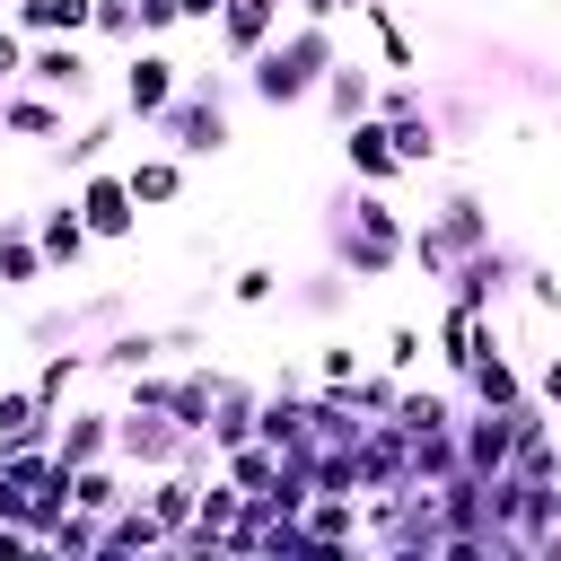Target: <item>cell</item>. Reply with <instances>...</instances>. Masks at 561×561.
I'll use <instances>...</instances> for the list:
<instances>
[{
  "label": "cell",
  "instance_id": "cell-1",
  "mask_svg": "<svg viewBox=\"0 0 561 561\" xmlns=\"http://www.w3.org/2000/svg\"><path fill=\"white\" fill-rule=\"evenodd\" d=\"M333 61H342V53H333V26L298 18L289 35H272V44L245 61V96H263L272 114H280V105H307V96H316V79H324Z\"/></svg>",
  "mask_w": 561,
  "mask_h": 561
},
{
  "label": "cell",
  "instance_id": "cell-2",
  "mask_svg": "<svg viewBox=\"0 0 561 561\" xmlns=\"http://www.w3.org/2000/svg\"><path fill=\"white\" fill-rule=\"evenodd\" d=\"M158 140L175 149V158H219L228 149V79L210 70H184V88L167 96V114H158Z\"/></svg>",
  "mask_w": 561,
  "mask_h": 561
},
{
  "label": "cell",
  "instance_id": "cell-3",
  "mask_svg": "<svg viewBox=\"0 0 561 561\" xmlns=\"http://www.w3.org/2000/svg\"><path fill=\"white\" fill-rule=\"evenodd\" d=\"M342 210H351V228L333 237V263L351 280H386L403 263V219L386 210V193H342Z\"/></svg>",
  "mask_w": 561,
  "mask_h": 561
},
{
  "label": "cell",
  "instance_id": "cell-4",
  "mask_svg": "<svg viewBox=\"0 0 561 561\" xmlns=\"http://www.w3.org/2000/svg\"><path fill=\"white\" fill-rule=\"evenodd\" d=\"M184 421L175 412H140V403H123L114 412V465H140V473H167L175 456H184Z\"/></svg>",
  "mask_w": 561,
  "mask_h": 561
},
{
  "label": "cell",
  "instance_id": "cell-5",
  "mask_svg": "<svg viewBox=\"0 0 561 561\" xmlns=\"http://www.w3.org/2000/svg\"><path fill=\"white\" fill-rule=\"evenodd\" d=\"M26 88H44V96H88V79H96V61H88V44L79 35H44V44H26V70H18Z\"/></svg>",
  "mask_w": 561,
  "mask_h": 561
},
{
  "label": "cell",
  "instance_id": "cell-6",
  "mask_svg": "<svg viewBox=\"0 0 561 561\" xmlns=\"http://www.w3.org/2000/svg\"><path fill=\"white\" fill-rule=\"evenodd\" d=\"M175 88H184V61H167L158 44H131V61H123V114L131 123H158Z\"/></svg>",
  "mask_w": 561,
  "mask_h": 561
},
{
  "label": "cell",
  "instance_id": "cell-7",
  "mask_svg": "<svg viewBox=\"0 0 561 561\" xmlns=\"http://www.w3.org/2000/svg\"><path fill=\"white\" fill-rule=\"evenodd\" d=\"M79 219H88V237H105V245H114V237H131V228H140V202H131V184H123V175H96V167H88V184H79Z\"/></svg>",
  "mask_w": 561,
  "mask_h": 561
},
{
  "label": "cell",
  "instance_id": "cell-8",
  "mask_svg": "<svg viewBox=\"0 0 561 561\" xmlns=\"http://www.w3.org/2000/svg\"><path fill=\"white\" fill-rule=\"evenodd\" d=\"M254 438L280 447V456H307V447H316V412H307V394H298V386L263 394V403H254Z\"/></svg>",
  "mask_w": 561,
  "mask_h": 561
},
{
  "label": "cell",
  "instance_id": "cell-9",
  "mask_svg": "<svg viewBox=\"0 0 561 561\" xmlns=\"http://www.w3.org/2000/svg\"><path fill=\"white\" fill-rule=\"evenodd\" d=\"M53 403L35 394V386H9L0 377V456H18V447H53Z\"/></svg>",
  "mask_w": 561,
  "mask_h": 561
},
{
  "label": "cell",
  "instance_id": "cell-10",
  "mask_svg": "<svg viewBox=\"0 0 561 561\" xmlns=\"http://www.w3.org/2000/svg\"><path fill=\"white\" fill-rule=\"evenodd\" d=\"M210 26H219V53H228V61H254V53L280 35V0H219Z\"/></svg>",
  "mask_w": 561,
  "mask_h": 561
},
{
  "label": "cell",
  "instance_id": "cell-11",
  "mask_svg": "<svg viewBox=\"0 0 561 561\" xmlns=\"http://www.w3.org/2000/svg\"><path fill=\"white\" fill-rule=\"evenodd\" d=\"M61 123H70V96H44V88H26V79L0 88V131H9V140H53Z\"/></svg>",
  "mask_w": 561,
  "mask_h": 561
},
{
  "label": "cell",
  "instance_id": "cell-12",
  "mask_svg": "<svg viewBox=\"0 0 561 561\" xmlns=\"http://www.w3.org/2000/svg\"><path fill=\"white\" fill-rule=\"evenodd\" d=\"M359 517H368V508H359V491H316V500L298 508V526H307V543H316V552H342V543L359 535Z\"/></svg>",
  "mask_w": 561,
  "mask_h": 561
},
{
  "label": "cell",
  "instance_id": "cell-13",
  "mask_svg": "<svg viewBox=\"0 0 561 561\" xmlns=\"http://www.w3.org/2000/svg\"><path fill=\"white\" fill-rule=\"evenodd\" d=\"M114 552H175V535L140 508V491H131L123 508H105V543H96V561H114Z\"/></svg>",
  "mask_w": 561,
  "mask_h": 561
},
{
  "label": "cell",
  "instance_id": "cell-14",
  "mask_svg": "<svg viewBox=\"0 0 561 561\" xmlns=\"http://www.w3.org/2000/svg\"><path fill=\"white\" fill-rule=\"evenodd\" d=\"M342 158H351L368 184H394V175H403V158H394V140H386V123H377V114L342 123Z\"/></svg>",
  "mask_w": 561,
  "mask_h": 561
},
{
  "label": "cell",
  "instance_id": "cell-15",
  "mask_svg": "<svg viewBox=\"0 0 561 561\" xmlns=\"http://www.w3.org/2000/svg\"><path fill=\"white\" fill-rule=\"evenodd\" d=\"M254 403H263V394H254L245 377H219L210 421H202V430H210V447H245V438H254Z\"/></svg>",
  "mask_w": 561,
  "mask_h": 561
},
{
  "label": "cell",
  "instance_id": "cell-16",
  "mask_svg": "<svg viewBox=\"0 0 561 561\" xmlns=\"http://www.w3.org/2000/svg\"><path fill=\"white\" fill-rule=\"evenodd\" d=\"M114 456V412H70L53 421V465H96Z\"/></svg>",
  "mask_w": 561,
  "mask_h": 561
},
{
  "label": "cell",
  "instance_id": "cell-17",
  "mask_svg": "<svg viewBox=\"0 0 561 561\" xmlns=\"http://www.w3.org/2000/svg\"><path fill=\"white\" fill-rule=\"evenodd\" d=\"M316 96H324V114H333V123H359V114L377 105V79H368L359 61H333V70L316 79Z\"/></svg>",
  "mask_w": 561,
  "mask_h": 561
},
{
  "label": "cell",
  "instance_id": "cell-18",
  "mask_svg": "<svg viewBox=\"0 0 561 561\" xmlns=\"http://www.w3.org/2000/svg\"><path fill=\"white\" fill-rule=\"evenodd\" d=\"M53 263H44V245H35V228L26 219H0V289H35Z\"/></svg>",
  "mask_w": 561,
  "mask_h": 561
},
{
  "label": "cell",
  "instance_id": "cell-19",
  "mask_svg": "<svg viewBox=\"0 0 561 561\" xmlns=\"http://www.w3.org/2000/svg\"><path fill=\"white\" fill-rule=\"evenodd\" d=\"M35 245H44V263H79L96 237H88V219H79V202H53L44 219H35Z\"/></svg>",
  "mask_w": 561,
  "mask_h": 561
},
{
  "label": "cell",
  "instance_id": "cell-20",
  "mask_svg": "<svg viewBox=\"0 0 561 561\" xmlns=\"http://www.w3.org/2000/svg\"><path fill=\"white\" fill-rule=\"evenodd\" d=\"M465 386H473V403H500V412H508V403H526V377L508 368V351H500V342H482V359L465 368Z\"/></svg>",
  "mask_w": 561,
  "mask_h": 561
},
{
  "label": "cell",
  "instance_id": "cell-21",
  "mask_svg": "<svg viewBox=\"0 0 561 561\" xmlns=\"http://www.w3.org/2000/svg\"><path fill=\"white\" fill-rule=\"evenodd\" d=\"M430 228L447 237V254H473V245H491V210H482L473 193H447V210H438Z\"/></svg>",
  "mask_w": 561,
  "mask_h": 561
},
{
  "label": "cell",
  "instance_id": "cell-22",
  "mask_svg": "<svg viewBox=\"0 0 561 561\" xmlns=\"http://www.w3.org/2000/svg\"><path fill=\"white\" fill-rule=\"evenodd\" d=\"M377 123H386V140H394V158H403V167H430V158L447 149V140H438V123H430L421 105H412V114H377Z\"/></svg>",
  "mask_w": 561,
  "mask_h": 561
},
{
  "label": "cell",
  "instance_id": "cell-23",
  "mask_svg": "<svg viewBox=\"0 0 561 561\" xmlns=\"http://www.w3.org/2000/svg\"><path fill=\"white\" fill-rule=\"evenodd\" d=\"M219 465H228V482H237L245 500H263V491H272V473H280V447L245 438V447H219Z\"/></svg>",
  "mask_w": 561,
  "mask_h": 561
},
{
  "label": "cell",
  "instance_id": "cell-24",
  "mask_svg": "<svg viewBox=\"0 0 561 561\" xmlns=\"http://www.w3.org/2000/svg\"><path fill=\"white\" fill-rule=\"evenodd\" d=\"M96 0H18V35H88Z\"/></svg>",
  "mask_w": 561,
  "mask_h": 561
},
{
  "label": "cell",
  "instance_id": "cell-25",
  "mask_svg": "<svg viewBox=\"0 0 561 561\" xmlns=\"http://www.w3.org/2000/svg\"><path fill=\"white\" fill-rule=\"evenodd\" d=\"M359 18H368V35H377V53H386V70H412V79H421V53H412V35H403V18H394L386 0H359Z\"/></svg>",
  "mask_w": 561,
  "mask_h": 561
},
{
  "label": "cell",
  "instance_id": "cell-26",
  "mask_svg": "<svg viewBox=\"0 0 561 561\" xmlns=\"http://www.w3.org/2000/svg\"><path fill=\"white\" fill-rule=\"evenodd\" d=\"M167 342H175V333H149V324H140V333H114L105 351H88V368H123V377H131V368H149Z\"/></svg>",
  "mask_w": 561,
  "mask_h": 561
},
{
  "label": "cell",
  "instance_id": "cell-27",
  "mask_svg": "<svg viewBox=\"0 0 561 561\" xmlns=\"http://www.w3.org/2000/svg\"><path fill=\"white\" fill-rule=\"evenodd\" d=\"M131 202H175V184H184V158L167 149V158H131Z\"/></svg>",
  "mask_w": 561,
  "mask_h": 561
},
{
  "label": "cell",
  "instance_id": "cell-28",
  "mask_svg": "<svg viewBox=\"0 0 561 561\" xmlns=\"http://www.w3.org/2000/svg\"><path fill=\"white\" fill-rule=\"evenodd\" d=\"M210 394H219V368H184V377H175V403H167V412H175L184 430H202V421H210Z\"/></svg>",
  "mask_w": 561,
  "mask_h": 561
},
{
  "label": "cell",
  "instance_id": "cell-29",
  "mask_svg": "<svg viewBox=\"0 0 561 561\" xmlns=\"http://www.w3.org/2000/svg\"><path fill=\"white\" fill-rule=\"evenodd\" d=\"M342 394H351V412H359V421H394V394H403V386H394V368H377V377L359 368Z\"/></svg>",
  "mask_w": 561,
  "mask_h": 561
},
{
  "label": "cell",
  "instance_id": "cell-30",
  "mask_svg": "<svg viewBox=\"0 0 561 561\" xmlns=\"http://www.w3.org/2000/svg\"><path fill=\"white\" fill-rule=\"evenodd\" d=\"M96 543H105V517H88V508H61L44 526V552H96Z\"/></svg>",
  "mask_w": 561,
  "mask_h": 561
},
{
  "label": "cell",
  "instance_id": "cell-31",
  "mask_svg": "<svg viewBox=\"0 0 561 561\" xmlns=\"http://www.w3.org/2000/svg\"><path fill=\"white\" fill-rule=\"evenodd\" d=\"M79 368H88V351H53V359H44V368H35V377H26V386H35V394H44V403H53V412H61V394H70V386H79Z\"/></svg>",
  "mask_w": 561,
  "mask_h": 561
},
{
  "label": "cell",
  "instance_id": "cell-32",
  "mask_svg": "<svg viewBox=\"0 0 561 561\" xmlns=\"http://www.w3.org/2000/svg\"><path fill=\"white\" fill-rule=\"evenodd\" d=\"M88 26H96L105 44H123V53L140 44V18H131V0H96V9H88Z\"/></svg>",
  "mask_w": 561,
  "mask_h": 561
},
{
  "label": "cell",
  "instance_id": "cell-33",
  "mask_svg": "<svg viewBox=\"0 0 561 561\" xmlns=\"http://www.w3.org/2000/svg\"><path fill=\"white\" fill-rule=\"evenodd\" d=\"M105 140H114V114H105V123H88V131H79V140L61 149V167H70V175H88V167L105 158Z\"/></svg>",
  "mask_w": 561,
  "mask_h": 561
},
{
  "label": "cell",
  "instance_id": "cell-34",
  "mask_svg": "<svg viewBox=\"0 0 561 561\" xmlns=\"http://www.w3.org/2000/svg\"><path fill=\"white\" fill-rule=\"evenodd\" d=\"M272 289H280V272H272V263H245V272L228 280V298H237V307H263Z\"/></svg>",
  "mask_w": 561,
  "mask_h": 561
},
{
  "label": "cell",
  "instance_id": "cell-35",
  "mask_svg": "<svg viewBox=\"0 0 561 561\" xmlns=\"http://www.w3.org/2000/svg\"><path fill=\"white\" fill-rule=\"evenodd\" d=\"M377 359H386L394 377H403V368H421V324H386V351H377Z\"/></svg>",
  "mask_w": 561,
  "mask_h": 561
},
{
  "label": "cell",
  "instance_id": "cell-36",
  "mask_svg": "<svg viewBox=\"0 0 561 561\" xmlns=\"http://www.w3.org/2000/svg\"><path fill=\"white\" fill-rule=\"evenodd\" d=\"M298 307H307V316H333V307H342V263H333V272H316V280L298 289Z\"/></svg>",
  "mask_w": 561,
  "mask_h": 561
},
{
  "label": "cell",
  "instance_id": "cell-37",
  "mask_svg": "<svg viewBox=\"0 0 561 561\" xmlns=\"http://www.w3.org/2000/svg\"><path fill=\"white\" fill-rule=\"evenodd\" d=\"M359 377V351L351 342H324V359H316V386H351Z\"/></svg>",
  "mask_w": 561,
  "mask_h": 561
},
{
  "label": "cell",
  "instance_id": "cell-38",
  "mask_svg": "<svg viewBox=\"0 0 561 561\" xmlns=\"http://www.w3.org/2000/svg\"><path fill=\"white\" fill-rule=\"evenodd\" d=\"M131 403H140V412H167V403H175V377H158V368H131Z\"/></svg>",
  "mask_w": 561,
  "mask_h": 561
},
{
  "label": "cell",
  "instance_id": "cell-39",
  "mask_svg": "<svg viewBox=\"0 0 561 561\" xmlns=\"http://www.w3.org/2000/svg\"><path fill=\"white\" fill-rule=\"evenodd\" d=\"M517 280H526V298H535L543 316H561V280H552V272H535V263H517Z\"/></svg>",
  "mask_w": 561,
  "mask_h": 561
},
{
  "label": "cell",
  "instance_id": "cell-40",
  "mask_svg": "<svg viewBox=\"0 0 561 561\" xmlns=\"http://www.w3.org/2000/svg\"><path fill=\"white\" fill-rule=\"evenodd\" d=\"M131 18H140V44H158L175 26V0H131Z\"/></svg>",
  "mask_w": 561,
  "mask_h": 561
},
{
  "label": "cell",
  "instance_id": "cell-41",
  "mask_svg": "<svg viewBox=\"0 0 561 561\" xmlns=\"http://www.w3.org/2000/svg\"><path fill=\"white\" fill-rule=\"evenodd\" d=\"M18 70H26V35L0 26V88H18Z\"/></svg>",
  "mask_w": 561,
  "mask_h": 561
},
{
  "label": "cell",
  "instance_id": "cell-42",
  "mask_svg": "<svg viewBox=\"0 0 561 561\" xmlns=\"http://www.w3.org/2000/svg\"><path fill=\"white\" fill-rule=\"evenodd\" d=\"M535 403H543V412H561V351L535 368Z\"/></svg>",
  "mask_w": 561,
  "mask_h": 561
},
{
  "label": "cell",
  "instance_id": "cell-43",
  "mask_svg": "<svg viewBox=\"0 0 561 561\" xmlns=\"http://www.w3.org/2000/svg\"><path fill=\"white\" fill-rule=\"evenodd\" d=\"M175 18H193V26H210V18H219V0H175Z\"/></svg>",
  "mask_w": 561,
  "mask_h": 561
}]
</instances>
